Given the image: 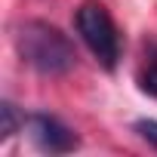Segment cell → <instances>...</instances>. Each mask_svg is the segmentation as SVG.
<instances>
[{
	"label": "cell",
	"instance_id": "5",
	"mask_svg": "<svg viewBox=\"0 0 157 157\" xmlns=\"http://www.w3.org/2000/svg\"><path fill=\"white\" fill-rule=\"evenodd\" d=\"M0 114H3V126H0V136H3V139H10V136L19 129V114H16V105L3 102V105H0Z\"/></svg>",
	"mask_w": 157,
	"mask_h": 157
},
{
	"label": "cell",
	"instance_id": "2",
	"mask_svg": "<svg viewBox=\"0 0 157 157\" xmlns=\"http://www.w3.org/2000/svg\"><path fill=\"white\" fill-rule=\"evenodd\" d=\"M74 28L80 34V40L86 43V49L96 56V62L102 68H114L117 59H120V34H117V25L114 19L108 16V10L96 0H86L80 3L74 16Z\"/></svg>",
	"mask_w": 157,
	"mask_h": 157
},
{
	"label": "cell",
	"instance_id": "3",
	"mask_svg": "<svg viewBox=\"0 0 157 157\" xmlns=\"http://www.w3.org/2000/svg\"><path fill=\"white\" fill-rule=\"evenodd\" d=\"M25 126L31 132V139L37 142L40 151H49V154H68L77 148V136L52 114H31L25 117Z\"/></svg>",
	"mask_w": 157,
	"mask_h": 157
},
{
	"label": "cell",
	"instance_id": "1",
	"mask_svg": "<svg viewBox=\"0 0 157 157\" xmlns=\"http://www.w3.org/2000/svg\"><path fill=\"white\" fill-rule=\"evenodd\" d=\"M16 49L22 56V62H28L34 71L59 77L65 71L74 68V43L49 22H22L16 28Z\"/></svg>",
	"mask_w": 157,
	"mask_h": 157
},
{
	"label": "cell",
	"instance_id": "4",
	"mask_svg": "<svg viewBox=\"0 0 157 157\" xmlns=\"http://www.w3.org/2000/svg\"><path fill=\"white\" fill-rule=\"evenodd\" d=\"M139 86H142V93L157 99V46L148 52V62H145V68L139 74Z\"/></svg>",
	"mask_w": 157,
	"mask_h": 157
},
{
	"label": "cell",
	"instance_id": "6",
	"mask_svg": "<svg viewBox=\"0 0 157 157\" xmlns=\"http://www.w3.org/2000/svg\"><path fill=\"white\" fill-rule=\"evenodd\" d=\"M136 132H139L151 148H157V120H139V123H136Z\"/></svg>",
	"mask_w": 157,
	"mask_h": 157
}]
</instances>
